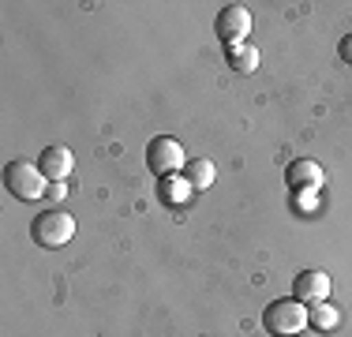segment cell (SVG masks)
Masks as SVG:
<instances>
[{
    "instance_id": "4fadbf2b",
    "label": "cell",
    "mask_w": 352,
    "mask_h": 337,
    "mask_svg": "<svg viewBox=\"0 0 352 337\" xmlns=\"http://www.w3.org/2000/svg\"><path fill=\"white\" fill-rule=\"evenodd\" d=\"M338 56H341V61H345V64L352 67V34H345V38H341V45H338Z\"/></svg>"
},
{
    "instance_id": "5bb4252c",
    "label": "cell",
    "mask_w": 352,
    "mask_h": 337,
    "mask_svg": "<svg viewBox=\"0 0 352 337\" xmlns=\"http://www.w3.org/2000/svg\"><path fill=\"white\" fill-rule=\"evenodd\" d=\"M64 191H68V188H64V184H49V195H53V199H60Z\"/></svg>"
},
{
    "instance_id": "ba28073f",
    "label": "cell",
    "mask_w": 352,
    "mask_h": 337,
    "mask_svg": "<svg viewBox=\"0 0 352 337\" xmlns=\"http://www.w3.org/2000/svg\"><path fill=\"white\" fill-rule=\"evenodd\" d=\"M38 168L49 176V184H64L72 176V168H75V157H72L68 146H60V142H56V146H45L38 154Z\"/></svg>"
},
{
    "instance_id": "52a82bcc",
    "label": "cell",
    "mask_w": 352,
    "mask_h": 337,
    "mask_svg": "<svg viewBox=\"0 0 352 337\" xmlns=\"http://www.w3.org/2000/svg\"><path fill=\"white\" fill-rule=\"evenodd\" d=\"M285 184H289L292 191H318L326 184V173L318 162H311V157H300V162H292L285 168Z\"/></svg>"
},
{
    "instance_id": "7a4b0ae2",
    "label": "cell",
    "mask_w": 352,
    "mask_h": 337,
    "mask_svg": "<svg viewBox=\"0 0 352 337\" xmlns=\"http://www.w3.org/2000/svg\"><path fill=\"white\" fill-rule=\"evenodd\" d=\"M4 188H8L12 199L34 202L41 195H49V176L38 168V162H23V157H15V162L4 165Z\"/></svg>"
},
{
    "instance_id": "8992f818",
    "label": "cell",
    "mask_w": 352,
    "mask_h": 337,
    "mask_svg": "<svg viewBox=\"0 0 352 337\" xmlns=\"http://www.w3.org/2000/svg\"><path fill=\"white\" fill-rule=\"evenodd\" d=\"M292 296H296L300 303H307V307L326 303V296H330V274H326V270H304V274H296Z\"/></svg>"
},
{
    "instance_id": "6da1fadb",
    "label": "cell",
    "mask_w": 352,
    "mask_h": 337,
    "mask_svg": "<svg viewBox=\"0 0 352 337\" xmlns=\"http://www.w3.org/2000/svg\"><path fill=\"white\" fill-rule=\"evenodd\" d=\"M307 326H311V307L300 303L296 296H281L266 303L263 311V330L270 337H300Z\"/></svg>"
},
{
    "instance_id": "5b68a950",
    "label": "cell",
    "mask_w": 352,
    "mask_h": 337,
    "mask_svg": "<svg viewBox=\"0 0 352 337\" xmlns=\"http://www.w3.org/2000/svg\"><path fill=\"white\" fill-rule=\"evenodd\" d=\"M214 34H217V41H221L225 49L244 45L248 34H251V12H248V4H225L221 12H217V19H214Z\"/></svg>"
},
{
    "instance_id": "277c9868",
    "label": "cell",
    "mask_w": 352,
    "mask_h": 337,
    "mask_svg": "<svg viewBox=\"0 0 352 337\" xmlns=\"http://www.w3.org/2000/svg\"><path fill=\"white\" fill-rule=\"evenodd\" d=\"M188 165V157H184V146L173 139V135H157V139L146 142V168L154 176H176L180 168Z\"/></svg>"
},
{
    "instance_id": "3957f363",
    "label": "cell",
    "mask_w": 352,
    "mask_h": 337,
    "mask_svg": "<svg viewBox=\"0 0 352 337\" xmlns=\"http://www.w3.org/2000/svg\"><path fill=\"white\" fill-rule=\"evenodd\" d=\"M30 236H34L38 248L56 251L75 236V217L68 210H45V214H38L34 221H30Z\"/></svg>"
},
{
    "instance_id": "8fae6325",
    "label": "cell",
    "mask_w": 352,
    "mask_h": 337,
    "mask_svg": "<svg viewBox=\"0 0 352 337\" xmlns=\"http://www.w3.org/2000/svg\"><path fill=\"white\" fill-rule=\"evenodd\" d=\"M157 195H162L165 206H188L195 191H191V184L180 180V176H165V180L157 184Z\"/></svg>"
},
{
    "instance_id": "30bf717a",
    "label": "cell",
    "mask_w": 352,
    "mask_h": 337,
    "mask_svg": "<svg viewBox=\"0 0 352 337\" xmlns=\"http://www.w3.org/2000/svg\"><path fill=\"white\" fill-rule=\"evenodd\" d=\"M225 61H229V67L236 75H251L258 67V61H263V53H258L251 41H244V45H232V49H225Z\"/></svg>"
},
{
    "instance_id": "7c38bea8",
    "label": "cell",
    "mask_w": 352,
    "mask_h": 337,
    "mask_svg": "<svg viewBox=\"0 0 352 337\" xmlns=\"http://www.w3.org/2000/svg\"><path fill=\"white\" fill-rule=\"evenodd\" d=\"M338 323H341V315L330 307V303H315L311 307V326L315 330H338Z\"/></svg>"
},
{
    "instance_id": "9c48e42d",
    "label": "cell",
    "mask_w": 352,
    "mask_h": 337,
    "mask_svg": "<svg viewBox=\"0 0 352 337\" xmlns=\"http://www.w3.org/2000/svg\"><path fill=\"white\" fill-rule=\"evenodd\" d=\"M184 180L191 184V191H206V188H214V180H217V168L210 157H191L188 165H184Z\"/></svg>"
}]
</instances>
